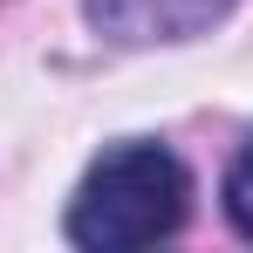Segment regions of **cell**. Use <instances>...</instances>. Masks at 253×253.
I'll return each instance as SVG.
<instances>
[{"label": "cell", "mask_w": 253, "mask_h": 253, "mask_svg": "<svg viewBox=\"0 0 253 253\" xmlns=\"http://www.w3.org/2000/svg\"><path fill=\"white\" fill-rule=\"evenodd\" d=\"M185 206H192V171L178 165V151L130 137V144H110L83 171V185L69 199V240L89 253L158 247L185 226Z\"/></svg>", "instance_id": "cell-1"}, {"label": "cell", "mask_w": 253, "mask_h": 253, "mask_svg": "<svg viewBox=\"0 0 253 253\" xmlns=\"http://www.w3.org/2000/svg\"><path fill=\"white\" fill-rule=\"evenodd\" d=\"M89 28L117 48H158V42H199L212 35L233 0H83Z\"/></svg>", "instance_id": "cell-2"}, {"label": "cell", "mask_w": 253, "mask_h": 253, "mask_svg": "<svg viewBox=\"0 0 253 253\" xmlns=\"http://www.w3.org/2000/svg\"><path fill=\"white\" fill-rule=\"evenodd\" d=\"M226 219H233L240 240H253V137L240 144V158L226 171Z\"/></svg>", "instance_id": "cell-3"}]
</instances>
